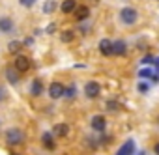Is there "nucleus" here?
Returning a JSON list of instances; mask_svg holds the SVG:
<instances>
[{
    "mask_svg": "<svg viewBox=\"0 0 159 155\" xmlns=\"http://www.w3.org/2000/svg\"><path fill=\"white\" fill-rule=\"evenodd\" d=\"M153 151H155V153H157V155H159V142H157V144H155V146H153Z\"/></svg>",
    "mask_w": 159,
    "mask_h": 155,
    "instance_id": "obj_27",
    "label": "nucleus"
},
{
    "mask_svg": "<svg viewBox=\"0 0 159 155\" xmlns=\"http://www.w3.org/2000/svg\"><path fill=\"white\" fill-rule=\"evenodd\" d=\"M84 94H86V97H88V99H96V97L101 94V86H99V82L90 81V82L84 86Z\"/></svg>",
    "mask_w": 159,
    "mask_h": 155,
    "instance_id": "obj_4",
    "label": "nucleus"
},
{
    "mask_svg": "<svg viewBox=\"0 0 159 155\" xmlns=\"http://www.w3.org/2000/svg\"><path fill=\"white\" fill-rule=\"evenodd\" d=\"M13 28V21L10 17H0V32H10Z\"/></svg>",
    "mask_w": 159,
    "mask_h": 155,
    "instance_id": "obj_13",
    "label": "nucleus"
},
{
    "mask_svg": "<svg viewBox=\"0 0 159 155\" xmlns=\"http://www.w3.org/2000/svg\"><path fill=\"white\" fill-rule=\"evenodd\" d=\"M99 52H101L103 56H114V54H112V41L107 39V38L101 39V41H99Z\"/></svg>",
    "mask_w": 159,
    "mask_h": 155,
    "instance_id": "obj_6",
    "label": "nucleus"
},
{
    "mask_svg": "<svg viewBox=\"0 0 159 155\" xmlns=\"http://www.w3.org/2000/svg\"><path fill=\"white\" fill-rule=\"evenodd\" d=\"M142 64H155V58L153 56H144L142 58Z\"/></svg>",
    "mask_w": 159,
    "mask_h": 155,
    "instance_id": "obj_24",
    "label": "nucleus"
},
{
    "mask_svg": "<svg viewBox=\"0 0 159 155\" xmlns=\"http://www.w3.org/2000/svg\"><path fill=\"white\" fill-rule=\"evenodd\" d=\"M41 142H43V146L47 149H54V133H43Z\"/></svg>",
    "mask_w": 159,
    "mask_h": 155,
    "instance_id": "obj_10",
    "label": "nucleus"
},
{
    "mask_svg": "<svg viewBox=\"0 0 159 155\" xmlns=\"http://www.w3.org/2000/svg\"><path fill=\"white\" fill-rule=\"evenodd\" d=\"M11 155H17V153H11Z\"/></svg>",
    "mask_w": 159,
    "mask_h": 155,
    "instance_id": "obj_29",
    "label": "nucleus"
},
{
    "mask_svg": "<svg viewBox=\"0 0 159 155\" xmlns=\"http://www.w3.org/2000/svg\"><path fill=\"white\" fill-rule=\"evenodd\" d=\"M148 90H150V84H148V82H139V92L146 94Z\"/></svg>",
    "mask_w": 159,
    "mask_h": 155,
    "instance_id": "obj_22",
    "label": "nucleus"
},
{
    "mask_svg": "<svg viewBox=\"0 0 159 155\" xmlns=\"http://www.w3.org/2000/svg\"><path fill=\"white\" fill-rule=\"evenodd\" d=\"M21 49H23V43H21V41H11V43L8 45V51H10L11 54H19Z\"/></svg>",
    "mask_w": 159,
    "mask_h": 155,
    "instance_id": "obj_18",
    "label": "nucleus"
},
{
    "mask_svg": "<svg viewBox=\"0 0 159 155\" xmlns=\"http://www.w3.org/2000/svg\"><path fill=\"white\" fill-rule=\"evenodd\" d=\"M118 107H120V105H118L116 101H109V103H107V108H109V110H116Z\"/></svg>",
    "mask_w": 159,
    "mask_h": 155,
    "instance_id": "obj_23",
    "label": "nucleus"
},
{
    "mask_svg": "<svg viewBox=\"0 0 159 155\" xmlns=\"http://www.w3.org/2000/svg\"><path fill=\"white\" fill-rule=\"evenodd\" d=\"M34 2H36V0H21V4H23V6H28V8H30Z\"/></svg>",
    "mask_w": 159,
    "mask_h": 155,
    "instance_id": "obj_25",
    "label": "nucleus"
},
{
    "mask_svg": "<svg viewBox=\"0 0 159 155\" xmlns=\"http://www.w3.org/2000/svg\"><path fill=\"white\" fill-rule=\"evenodd\" d=\"M0 99H2V90H0Z\"/></svg>",
    "mask_w": 159,
    "mask_h": 155,
    "instance_id": "obj_28",
    "label": "nucleus"
},
{
    "mask_svg": "<svg viewBox=\"0 0 159 155\" xmlns=\"http://www.w3.org/2000/svg\"><path fill=\"white\" fill-rule=\"evenodd\" d=\"M120 19H122L124 24H135L137 19H139V13H137V10H133V8H122Z\"/></svg>",
    "mask_w": 159,
    "mask_h": 155,
    "instance_id": "obj_2",
    "label": "nucleus"
},
{
    "mask_svg": "<svg viewBox=\"0 0 159 155\" xmlns=\"http://www.w3.org/2000/svg\"><path fill=\"white\" fill-rule=\"evenodd\" d=\"M60 10L64 13H73L77 10V2H75V0H64V2L60 4Z\"/></svg>",
    "mask_w": 159,
    "mask_h": 155,
    "instance_id": "obj_11",
    "label": "nucleus"
},
{
    "mask_svg": "<svg viewBox=\"0 0 159 155\" xmlns=\"http://www.w3.org/2000/svg\"><path fill=\"white\" fill-rule=\"evenodd\" d=\"M133 151H135V142H133V140H127V142L120 148L118 155H133Z\"/></svg>",
    "mask_w": 159,
    "mask_h": 155,
    "instance_id": "obj_12",
    "label": "nucleus"
},
{
    "mask_svg": "<svg viewBox=\"0 0 159 155\" xmlns=\"http://www.w3.org/2000/svg\"><path fill=\"white\" fill-rule=\"evenodd\" d=\"M30 92H32V95H41L43 94V82L39 81V79H36L34 82H32V88H30Z\"/></svg>",
    "mask_w": 159,
    "mask_h": 155,
    "instance_id": "obj_15",
    "label": "nucleus"
},
{
    "mask_svg": "<svg viewBox=\"0 0 159 155\" xmlns=\"http://www.w3.org/2000/svg\"><path fill=\"white\" fill-rule=\"evenodd\" d=\"M75 94H77V92H75V86H71V88H67V90L64 92V95H66V97H69V99H73V97H75Z\"/></svg>",
    "mask_w": 159,
    "mask_h": 155,
    "instance_id": "obj_21",
    "label": "nucleus"
},
{
    "mask_svg": "<svg viewBox=\"0 0 159 155\" xmlns=\"http://www.w3.org/2000/svg\"><path fill=\"white\" fill-rule=\"evenodd\" d=\"M17 73H19V71H17ZM17 73H13L11 69H8V71H6V77H8V79H10V81H11L13 84H15V82L19 81V75H17Z\"/></svg>",
    "mask_w": 159,
    "mask_h": 155,
    "instance_id": "obj_20",
    "label": "nucleus"
},
{
    "mask_svg": "<svg viewBox=\"0 0 159 155\" xmlns=\"http://www.w3.org/2000/svg\"><path fill=\"white\" fill-rule=\"evenodd\" d=\"M52 133H54V136H67L69 125H67V123H56V125L52 127Z\"/></svg>",
    "mask_w": 159,
    "mask_h": 155,
    "instance_id": "obj_9",
    "label": "nucleus"
},
{
    "mask_svg": "<svg viewBox=\"0 0 159 155\" xmlns=\"http://www.w3.org/2000/svg\"><path fill=\"white\" fill-rule=\"evenodd\" d=\"M125 51H127V47H125V41H124V39L112 41V54H114V56H124Z\"/></svg>",
    "mask_w": 159,
    "mask_h": 155,
    "instance_id": "obj_7",
    "label": "nucleus"
},
{
    "mask_svg": "<svg viewBox=\"0 0 159 155\" xmlns=\"http://www.w3.org/2000/svg\"><path fill=\"white\" fill-rule=\"evenodd\" d=\"M88 15H90V10H88L86 6H81V8H77V10H75V17H77V21H84Z\"/></svg>",
    "mask_w": 159,
    "mask_h": 155,
    "instance_id": "obj_14",
    "label": "nucleus"
},
{
    "mask_svg": "<svg viewBox=\"0 0 159 155\" xmlns=\"http://www.w3.org/2000/svg\"><path fill=\"white\" fill-rule=\"evenodd\" d=\"M13 67H15V71H19V73H26V71H30L32 62H30V58H26V56H17Z\"/></svg>",
    "mask_w": 159,
    "mask_h": 155,
    "instance_id": "obj_3",
    "label": "nucleus"
},
{
    "mask_svg": "<svg viewBox=\"0 0 159 155\" xmlns=\"http://www.w3.org/2000/svg\"><path fill=\"white\" fill-rule=\"evenodd\" d=\"M73 38H75V34H73L71 30H64V32L60 34V39H62L64 43H69V41H73Z\"/></svg>",
    "mask_w": 159,
    "mask_h": 155,
    "instance_id": "obj_19",
    "label": "nucleus"
},
{
    "mask_svg": "<svg viewBox=\"0 0 159 155\" xmlns=\"http://www.w3.org/2000/svg\"><path fill=\"white\" fill-rule=\"evenodd\" d=\"M54 28H56V26H54V24H51V26L47 28V32H49V34H52V32H54Z\"/></svg>",
    "mask_w": 159,
    "mask_h": 155,
    "instance_id": "obj_26",
    "label": "nucleus"
},
{
    "mask_svg": "<svg viewBox=\"0 0 159 155\" xmlns=\"http://www.w3.org/2000/svg\"><path fill=\"white\" fill-rule=\"evenodd\" d=\"M153 75H155V69H152V67H142V69H139V77H140V79H152Z\"/></svg>",
    "mask_w": 159,
    "mask_h": 155,
    "instance_id": "obj_17",
    "label": "nucleus"
},
{
    "mask_svg": "<svg viewBox=\"0 0 159 155\" xmlns=\"http://www.w3.org/2000/svg\"><path fill=\"white\" fill-rule=\"evenodd\" d=\"M64 92H66V88H64V84H60V82H52V84L49 86V95H51V99H60V97L64 95Z\"/></svg>",
    "mask_w": 159,
    "mask_h": 155,
    "instance_id": "obj_5",
    "label": "nucleus"
},
{
    "mask_svg": "<svg viewBox=\"0 0 159 155\" xmlns=\"http://www.w3.org/2000/svg\"><path fill=\"white\" fill-rule=\"evenodd\" d=\"M58 8V4H56V0H47V2L43 4V13H47V15H51L54 10Z\"/></svg>",
    "mask_w": 159,
    "mask_h": 155,
    "instance_id": "obj_16",
    "label": "nucleus"
},
{
    "mask_svg": "<svg viewBox=\"0 0 159 155\" xmlns=\"http://www.w3.org/2000/svg\"><path fill=\"white\" fill-rule=\"evenodd\" d=\"M23 140H25V136H23L21 129H17V127L8 129V133H6V142H8L10 146H19V144H23Z\"/></svg>",
    "mask_w": 159,
    "mask_h": 155,
    "instance_id": "obj_1",
    "label": "nucleus"
},
{
    "mask_svg": "<svg viewBox=\"0 0 159 155\" xmlns=\"http://www.w3.org/2000/svg\"><path fill=\"white\" fill-rule=\"evenodd\" d=\"M105 127H107V122H105V118L103 116H94L92 118V129L94 131H105Z\"/></svg>",
    "mask_w": 159,
    "mask_h": 155,
    "instance_id": "obj_8",
    "label": "nucleus"
}]
</instances>
